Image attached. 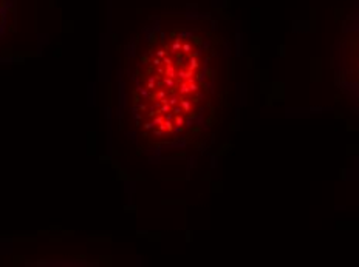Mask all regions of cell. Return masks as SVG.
<instances>
[{
	"label": "cell",
	"instance_id": "obj_1",
	"mask_svg": "<svg viewBox=\"0 0 359 267\" xmlns=\"http://www.w3.org/2000/svg\"><path fill=\"white\" fill-rule=\"evenodd\" d=\"M127 65V111L141 137L172 145L194 137L208 123L218 80V48L204 22L160 19L141 33Z\"/></svg>",
	"mask_w": 359,
	"mask_h": 267
},
{
	"label": "cell",
	"instance_id": "obj_2",
	"mask_svg": "<svg viewBox=\"0 0 359 267\" xmlns=\"http://www.w3.org/2000/svg\"><path fill=\"white\" fill-rule=\"evenodd\" d=\"M14 0H0V39L5 37L9 26V17L14 12Z\"/></svg>",
	"mask_w": 359,
	"mask_h": 267
}]
</instances>
